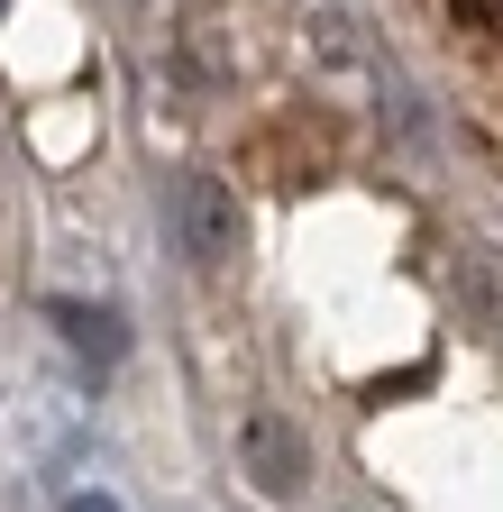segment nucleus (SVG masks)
<instances>
[{"mask_svg":"<svg viewBox=\"0 0 503 512\" xmlns=\"http://www.w3.org/2000/svg\"><path fill=\"white\" fill-rule=\"evenodd\" d=\"M165 275L257 512H503V202L330 0L147 37Z\"/></svg>","mask_w":503,"mask_h":512,"instance_id":"1","label":"nucleus"},{"mask_svg":"<svg viewBox=\"0 0 503 512\" xmlns=\"http://www.w3.org/2000/svg\"><path fill=\"white\" fill-rule=\"evenodd\" d=\"M403 28L458 92L476 147L503 165V0H403Z\"/></svg>","mask_w":503,"mask_h":512,"instance_id":"2","label":"nucleus"},{"mask_svg":"<svg viewBox=\"0 0 503 512\" xmlns=\"http://www.w3.org/2000/svg\"><path fill=\"white\" fill-rule=\"evenodd\" d=\"M28 284H37V192H28L19 119H0V339L19 330Z\"/></svg>","mask_w":503,"mask_h":512,"instance_id":"3","label":"nucleus"}]
</instances>
